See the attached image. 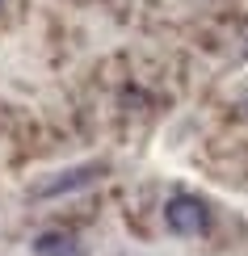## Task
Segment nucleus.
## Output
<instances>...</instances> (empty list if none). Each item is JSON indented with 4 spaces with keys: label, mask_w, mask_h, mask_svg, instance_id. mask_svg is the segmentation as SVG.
Masks as SVG:
<instances>
[{
    "label": "nucleus",
    "mask_w": 248,
    "mask_h": 256,
    "mask_svg": "<svg viewBox=\"0 0 248 256\" xmlns=\"http://www.w3.org/2000/svg\"><path fill=\"white\" fill-rule=\"evenodd\" d=\"M164 222H168L172 236H202V231L210 227V210H206L202 198L177 194V198H168V206H164Z\"/></svg>",
    "instance_id": "nucleus-1"
},
{
    "label": "nucleus",
    "mask_w": 248,
    "mask_h": 256,
    "mask_svg": "<svg viewBox=\"0 0 248 256\" xmlns=\"http://www.w3.org/2000/svg\"><path fill=\"white\" fill-rule=\"evenodd\" d=\"M0 4H5V0H0Z\"/></svg>",
    "instance_id": "nucleus-4"
},
{
    "label": "nucleus",
    "mask_w": 248,
    "mask_h": 256,
    "mask_svg": "<svg viewBox=\"0 0 248 256\" xmlns=\"http://www.w3.org/2000/svg\"><path fill=\"white\" fill-rule=\"evenodd\" d=\"M244 55H248V50H244Z\"/></svg>",
    "instance_id": "nucleus-5"
},
{
    "label": "nucleus",
    "mask_w": 248,
    "mask_h": 256,
    "mask_svg": "<svg viewBox=\"0 0 248 256\" xmlns=\"http://www.w3.org/2000/svg\"><path fill=\"white\" fill-rule=\"evenodd\" d=\"M34 256H80V244L63 231H47L34 240Z\"/></svg>",
    "instance_id": "nucleus-3"
},
{
    "label": "nucleus",
    "mask_w": 248,
    "mask_h": 256,
    "mask_svg": "<svg viewBox=\"0 0 248 256\" xmlns=\"http://www.w3.org/2000/svg\"><path fill=\"white\" fill-rule=\"evenodd\" d=\"M101 172H105V164H76V168H63V172L38 180V185L30 189V198H34V202H42V198H63V194H72V189L93 185Z\"/></svg>",
    "instance_id": "nucleus-2"
}]
</instances>
